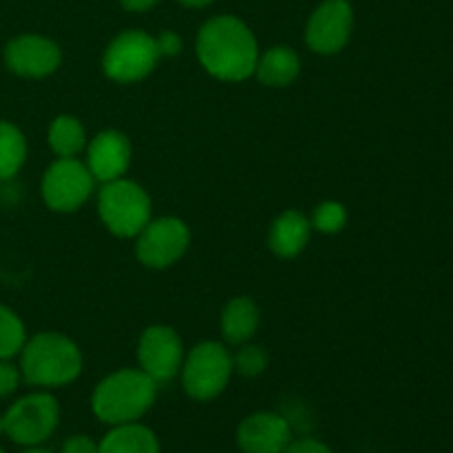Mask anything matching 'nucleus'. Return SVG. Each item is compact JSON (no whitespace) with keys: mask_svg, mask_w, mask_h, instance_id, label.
<instances>
[{"mask_svg":"<svg viewBox=\"0 0 453 453\" xmlns=\"http://www.w3.org/2000/svg\"><path fill=\"white\" fill-rule=\"evenodd\" d=\"M354 27V12L348 0H323L305 27V42L314 53L332 56L348 44Z\"/></svg>","mask_w":453,"mask_h":453,"instance_id":"nucleus-10","label":"nucleus"},{"mask_svg":"<svg viewBox=\"0 0 453 453\" xmlns=\"http://www.w3.org/2000/svg\"><path fill=\"white\" fill-rule=\"evenodd\" d=\"M197 58L215 78L242 82L255 73L259 47L246 22L234 16H215L199 29Z\"/></svg>","mask_w":453,"mask_h":453,"instance_id":"nucleus-1","label":"nucleus"},{"mask_svg":"<svg viewBox=\"0 0 453 453\" xmlns=\"http://www.w3.org/2000/svg\"><path fill=\"white\" fill-rule=\"evenodd\" d=\"M345 221H348V211L339 202H323L321 206H317L312 215L314 230L323 234L341 233L345 228Z\"/></svg>","mask_w":453,"mask_h":453,"instance_id":"nucleus-22","label":"nucleus"},{"mask_svg":"<svg viewBox=\"0 0 453 453\" xmlns=\"http://www.w3.org/2000/svg\"><path fill=\"white\" fill-rule=\"evenodd\" d=\"M96 177L75 157H60L42 177V199L51 211L73 212L91 197Z\"/></svg>","mask_w":453,"mask_h":453,"instance_id":"nucleus-8","label":"nucleus"},{"mask_svg":"<svg viewBox=\"0 0 453 453\" xmlns=\"http://www.w3.org/2000/svg\"><path fill=\"white\" fill-rule=\"evenodd\" d=\"M301 60L296 51L290 47H273L259 58L257 62V78L265 84V87H288L292 80L299 75Z\"/></svg>","mask_w":453,"mask_h":453,"instance_id":"nucleus-18","label":"nucleus"},{"mask_svg":"<svg viewBox=\"0 0 453 453\" xmlns=\"http://www.w3.org/2000/svg\"><path fill=\"white\" fill-rule=\"evenodd\" d=\"M9 441L22 447H38L49 441L60 423V405L47 392H35L13 403L3 416Z\"/></svg>","mask_w":453,"mask_h":453,"instance_id":"nucleus-6","label":"nucleus"},{"mask_svg":"<svg viewBox=\"0 0 453 453\" xmlns=\"http://www.w3.org/2000/svg\"><path fill=\"white\" fill-rule=\"evenodd\" d=\"M25 343L27 334L20 317L7 305H0V361H9L20 354Z\"/></svg>","mask_w":453,"mask_h":453,"instance_id":"nucleus-21","label":"nucleus"},{"mask_svg":"<svg viewBox=\"0 0 453 453\" xmlns=\"http://www.w3.org/2000/svg\"><path fill=\"white\" fill-rule=\"evenodd\" d=\"M27 159V142L20 128L0 122V181L12 180Z\"/></svg>","mask_w":453,"mask_h":453,"instance_id":"nucleus-20","label":"nucleus"},{"mask_svg":"<svg viewBox=\"0 0 453 453\" xmlns=\"http://www.w3.org/2000/svg\"><path fill=\"white\" fill-rule=\"evenodd\" d=\"M259 327V308L248 296H237L221 312V334L228 343L243 345Z\"/></svg>","mask_w":453,"mask_h":453,"instance_id":"nucleus-16","label":"nucleus"},{"mask_svg":"<svg viewBox=\"0 0 453 453\" xmlns=\"http://www.w3.org/2000/svg\"><path fill=\"white\" fill-rule=\"evenodd\" d=\"M122 3L124 9H128V12H146V9H150L153 4H157L159 0H119Z\"/></svg>","mask_w":453,"mask_h":453,"instance_id":"nucleus-28","label":"nucleus"},{"mask_svg":"<svg viewBox=\"0 0 453 453\" xmlns=\"http://www.w3.org/2000/svg\"><path fill=\"white\" fill-rule=\"evenodd\" d=\"M159 49V56H180L181 49H184V40L175 31H162V34L155 38Z\"/></svg>","mask_w":453,"mask_h":453,"instance_id":"nucleus-25","label":"nucleus"},{"mask_svg":"<svg viewBox=\"0 0 453 453\" xmlns=\"http://www.w3.org/2000/svg\"><path fill=\"white\" fill-rule=\"evenodd\" d=\"M62 453H97V442L88 436H71L62 445Z\"/></svg>","mask_w":453,"mask_h":453,"instance_id":"nucleus-27","label":"nucleus"},{"mask_svg":"<svg viewBox=\"0 0 453 453\" xmlns=\"http://www.w3.org/2000/svg\"><path fill=\"white\" fill-rule=\"evenodd\" d=\"M20 383V372L7 361H0V398L12 396Z\"/></svg>","mask_w":453,"mask_h":453,"instance_id":"nucleus-24","label":"nucleus"},{"mask_svg":"<svg viewBox=\"0 0 453 453\" xmlns=\"http://www.w3.org/2000/svg\"><path fill=\"white\" fill-rule=\"evenodd\" d=\"M4 434V423H3V416H0V436Z\"/></svg>","mask_w":453,"mask_h":453,"instance_id":"nucleus-31","label":"nucleus"},{"mask_svg":"<svg viewBox=\"0 0 453 453\" xmlns=\"http://www.w3.org/2000/svg\"><path fill=\"white\" fill-rule=\"evenodd\" d=\"M233 376V357L217 341H203L190 349L181 363V385L195 401H212L219 396Z\"/></svg>","mask_w":453,"mask_h":453,"instance_id":"nucleus-5","label":"nucleus"},{"mask_svg":"<svg viewBox=\"0 0 453 453\" xmlns=\"http://www.w3.org/2000/svg\"><path fill=\"white\" fill-rule=\"evenodd\" d=\"M157 42L150 34L142 29H131L119 34L113 42L109 44L102 60V69L115 82H137L146 78L155 65L159 62Z\"/></svg>","mask_w":453,"mask_h":453,"instance_id":"nucleus-7","label":"nucleus"},{"mask_svg":"<svg viewBox=\"0 0 453 453\" xmlns=\"http://www.w3.org/2000/svg\"><path fill=\"white\" fill-rule=\"evenodd\" d=\"M142 372L150 376L155 383H166L175 379L184 363V345L180 334L168 326H150L140 336L137 345Z\"/></svg>","mask_w":453,"mask_h":453,"instance_id":"nucleus-11","label":"nucleus"},{"mask_svg":"<svg viewBox=\"0 0 453 453\" xmlns=\"http://www.w3.org/2000/svg\"><path fill=\"white\" fill-rule=\"evenodd\" d=\"M283 453H332V449L326 442L314 441V438H301V441H292Z\"/></svg>","mask_w":453,"mask_h":453,"instance_id":"nucleus-26","label":"nucleus"},{"mask_svg":"<svg viewBox=\"0 0 453 453\" xmlns=\"http://www.w3.org/2000/svg\"><path fill=\"white\" fill-rule=\"evenodd\" d=\"M290 442V423L273 411H257L237 427V445L243 453H283Z\"/></svg>","mask_w":453,"mask_h":453,"instance_id":"nucleus-13","label":"nucleus"},{"mask_svg":"<svg viewBox=\"0 0 453 453\" xmlns=\"http://www.w3.org/2000/svg\"><path fill=\"white\" fill-rule=\"evenodd\" d=\"M190 243L188 226L177 217H162V219L149 221L140 234H137V259L146 268L162 270L180 261L186 255Z\"/></svg>","mask_w":453,"mask_h":453,"instance_id":"nucleus-9","label":"nucleus"},{"mask_svg":"<svg viewBox=\"0 0 453 453\" xmlns=\"http://www.w3.org/2000/svg\"><path fill=\"white\" fill-rule=\"evenodd\" d=\"M0 453H4V451H3V449H0Z\"/></svg>","mask_w":453,"mask_h":453,"instance_id":"nucleus-32","label":"nucleus"},{"mask_svg":"<svg viewBox=\"0 0 453 453\" xmlns=\"http://www.w3.org/2000/svg\"><path fill=\"white\" fill-rule=\"evenodd\" d=\"M177 3L184 4V7H188V9H203V7H208V4L215 3V0H177Z\"/></svg>","mask_w":453,"mask_h":453,"instance_id":"nucleus-29","label":"nucleus"},{"mask_svg":"<svg viewBox=\"0 0 453 453\" xmlns=\"http://www.w3.org/2000/svg\"><path fill=\"white\" fill-rule=\"evenodd\" d=\"M157 383L142 370H119L106 376L91 398L93 414L106 425L137 423L153 407Z\"/></svg>","mask_w":453,"mask_h":453,"instance_id":"nucleus-3","label":"nucleus"},{"mask_svg":"<svg viewBox=\"0 0 453 453\" xmlns=\"http://www.w3.org/2000/svg\"><path fill=\"white\" fill-rule=\"evenodd\" d=\"M4 62L9 71L22 78H44L60 66L62 51L53 40L44 35L25 34L13 38L4 47Z\"/></svg>","mask_w":453,"mask_h":453,"instance_id":"nucleus-12","label":"nucleus"},{"mask_svg":"<svg viewBox=\"0 0 453 453\" xmlns=\"http://www.w3.org/2000/svg\"><path fill=\"white\" fill-rule=\"evenodd\" d=\"M97 453H159V441L149 427L140 423L115 425L102 438Z\"/></svg>","mask_w":453,"mask_h":453,"instance_id":"nucleus-17","label":"nucleus"},{"mask_svg":"<svg viewBox=\"0 0 453 453\" xmlns=\"http://www.w3.org/2000/svg\"><path fill=\"white\" fill-rule=\"evenodd\" d=\"M312 234V221L301 211H286L273 221L268 246L281 259H292L305 250Z\"/></svg>","mask_w":453,"mask_h":453,"instance_id":"nucleus-15","label":"nucleus"},{"mask_svg":"<svg viewBox=\"0 0 453 453\" xmlns=\"http://www.w3.org/2000/svg\"><path fill=\"white\" fill-rule=\"evenodd\" d=\"M131 164V142L119 131H102L88 144V171L96 181H113L124 177Z\"/></svg>","mask_w":453,"mask_h":453,"instance_id":"nucleus-14","label":"nucleus"},{"mask_svg":"<svg viewBox=\"0 0 453 453\" xmlns=\"http://www.w3.org/2000/svg\"><path fill=\"white\" fill-rule=\"evenodd\" d=\"M25 453H51V451H47V449H38V447H29V449H27Z\"/></svg>","mask_w":453,"mask_h":453,"instance_id":"nucleus-30","label":"nucleus"},{"mask_svg":"<svg viewBox=\"0 0 453 453\" xmlns=\"http://www.w3.org/2000/svg\"><path fill=\"white\" fill-rule=\"evenodd\" d=\"M87 144V131L73 115H58L49 128V146L58 157H75Z\"/></svg>","mask_w":453,"mask_h":453,"instance_id":"nucleus-19","label":"nucleus"},{"mask_svg":"<svg viewBox=\"0 0 453 453\" xmlns=\"http://www.w3.org/2000/svg\"><path fill=\"white\" fill-rule=\"evenodd\" d=\"M97 212L115 237H137L150 221V197L140 184L119 177L102 186Z\"/></svg>","mask_w":453,"mask_h":453,"instance_id":"nucleus-4","label":"nucleus"},{"mask_svg":"<svg viewBox=\"0 0 453 453\" xmlns=\"http://www.w3.org/2000/svg\"><path fill=\"white\" fill-rule=\"evenodd\" d=\"M265 367H268V352L257 345L243 343V348L233 357V372L246 376V379L264 374Z\"/></svg>","mask_w":453,"mask_h":453,"instance_id":"nucleus-23","label":"nucleus"},{"mask_svg":"<svg viewBox=\"0 0 453 453\" xmlns=\"http://www.w3.org/2000/svg\"><path fill=\"white\" fill-rule=\"evenodd\" d=\"M82 372L78 345L58 332H40L27 341L20 352L22 379L35 388H62Z\"/></svg>","mask_w":453,"mask_h":453,"instance_id":"nucleus-2","label":"nucleus"}]
</instances>
